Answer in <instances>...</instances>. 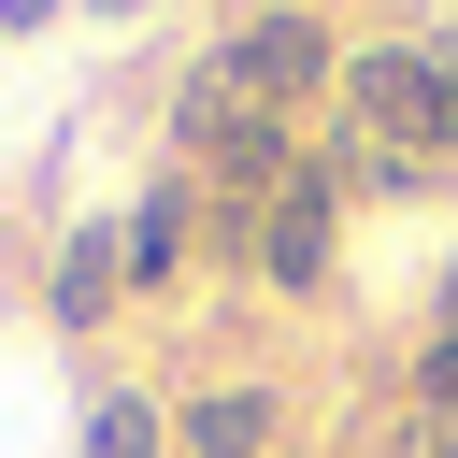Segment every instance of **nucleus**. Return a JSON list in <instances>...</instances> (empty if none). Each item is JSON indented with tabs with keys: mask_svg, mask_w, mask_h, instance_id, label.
Masks as SVG:
<instances>
[{
	"mask_svg": "<svg viewBox=\"0 0 458 458\" xmlns=\"http://www.w3.org/2000/svg\"><path fill=\"white\" fill-rule=\"evenodd\" d=\"M444 157V57L429 43H358L344 57V186H401Z\"/></svg>",
	"mask_w": 458,
	"mask_h": 458,
	"instance_id": "nucleus-1",
	"label": "nucleus"
},
{
	"mask_svg": "<svg viewBox=\"0 0 458 458\" xmlns=\"http://www.w3.org/2000/svg\"><path fill=\"white\" fill-rule=\"evenodd\" d=\"M200 72H215V86H243L272 129H301L315 100H344V43H329V14H315V0H258V14H229V29L200 43Z\"/></svg>",
	"mask_w": 458,
	"mask_h": 458,
	"instance_id": "nucleus-2",
	"label": "nucleus"
},
{
	"mask_svg": "<svg viewBox=\"0 0 458 458\" xmlns=\"http://www.w3.org/2000/svg\"><path fill=\"white\" fill-rule=\"evenodd\" d=\"M243 243H258V286L315 301V286H329V243H344V172H329V157H301V172L258 200V229H243Z\"/></svg>",
	"mask_w": 458,
	"mask_h": 458,
	"instance_id": "nucleus-3",
	"label": "nucleus"
},
{
	"mask_svg": "<svg viewBox=\"0 0 458 458\" xmlns=\"http://www.w3.org/2000/svg\"><path fill=\"white\" fill-rule=\"evenodd\" d=\"M172 458H286V386H258V372L200 386V401L172 415Z\"/></svg>",
	"mask_w": 458,
	"mask_h": 458,
	"instance_id": "nucleus-4",
	"label": "nucleus"
},
{
	"mask_svg": "<svg viewBox=\"0 0 458 458\" xmlns=\"http://www.w3.org/2000/svg\"><path fill=\"white\" fill-rule=\"evenodd\" d=\"M186 243H200V200H186V172H157V186L129 200V286H172Z\"/></svg>",
	"mask_w": 458,
	"mask_h": 458,
	"instance_id": "nucleus-5",
	"label": "nucleus"
},
{
	"mask_svg": "<svg viewBox=\"0 0 458 458\" xmlns=\"http://www.w3.org/2000/svg\"><path fill=\"white\" fill-rule=\"evenodd\" d=\"M114 286H129V229H72L43 301H57V329H100V315H114Z\"/></svg>",
	"mask_w": 458,
	"mask_h": 458,
	"instance_id": "nucleus-6",
	"label": "nucleus"
},
{
	"mask_svg": "<svg viewBox=\"0 0 458 458\" xmlns=\"http://www.w3.org/2000/svg\"><path fill=\"white\" fill-rule=\"evenodd\" d=\"M86 458H172V415H157L143 386H100V415H86Z\"/></svg>",
	"mask_w": 458,
	"mask_h": 458,
	"instance_id": "nucleus-7",
	"label": "nucleus"
},
{
	"mask_svg": "<svg viewBox=\"0 0 458 458\" xmlns=\"http://www.w3.org/2000/svg\"><path fill=\"white\" fill-rule=\"evenodd\" d=\"M415 415H429V429H458V315L415 344Z\"/></svg>",
	"mask_w": 458,
	"mask_h": 458,
	"instance_id": "nucleus-8",
	"label": "nucleus"
},
{
	"mask_svg": "<svg viewBox=\"0 0 458 458\" xmlns=\"http://www.w3.org/2000/svg\"><path fill=\"white\" fill-rule=\"evenodd\" d=\"M0 29H57V0H0Z\"/></svg>",
	"mask_w": 458,
	"mask_h": 458,
	"instance_id": "nucleus-9",
	"label": "nucleus"
},
{
	"mask_svg": "<svg viewBox=\"0 0 458 458\" xmlns=\"http://www.w3.org/2000/svg\"><path fill=\"white\" fill-rule=\"evenodd\" d=\"M444 157H458V43H444Z\"/></svg>",
	"mask_w": 458,
	"mask_h": 458,
	"instance_id": "nucleus-10",
	"label": "nucleus"
},
{
	"mask_svg": "<svg viewBox=\"0 0 458 458\" xmlns=\"http://www.w3.org/2000/svg\"><path fill=\"white\" fill-rule=\"evenodd\" d=\"M401 458H458V429H415V444H401Z\"/></svg>",
	"mask_w": 458,
	"mask_h": 458,
	"instance_id": "nucleus-11",
	"label": "nucleus"
},
{
	"mask_svg": "<svg viewBox=\"0 0 458 458\" xmlns=\"http://www.w3.org/2000/svg\"><path fill=\"white\" fill-rule=\"evenodd\" d=\"M86 14H143V0H86Z\"/></svg>",
	"mask_w": 458,
	"mask_h": 458,
	"instance_id": "nucleus-12",
	"label": "nucleus"
},
{
	"mask_svg": "<svg viewBox=\"0 0 458 458\" xmlns=\"http://www.w3.org/2000/svg\"><path fill=\"white\" fill-rule=\"evenodd\" d=\"M444 315H458V258H444Z\"/></svg>",
	"mask_w": 458,
	"mask_h": 458,
	"instance_id": "nucleus-13",
	"label": "nucleus"
},
{
	"mask_svg": "<svg viewBox=\"0 0 458 458\" xmlns=\"http://www.w3.org/2000/svg\"><path fill=\"white\" fill-rule=\"evenodd\" d=\"M286 458H301V444H286Z\"/></svg>",
	"mask_w": 458,
	"mask_h": 458,
	"instance_id": "nucleus-14",
	"label": "nucleus"
}]
</instances>
